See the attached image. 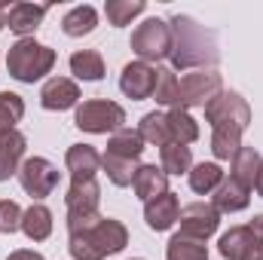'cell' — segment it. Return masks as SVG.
<instances>
[{"label": "cell", "instance_id": "obj_10", "mask_svg": "<svg viewBox=\"0 0 263 260\" xmlns=\"http://www.w3.org/2000/svg\"><path fill=\"white\" fill-rule=\"evenodd\" d=\"M178 224H181V236H190V239H199V242H208L217 227H220V211L211 205V202H190L181 208L178 214Z\"/></svg>", "mask_w": 263, "mask_h": 260}, {"label": "cell", "instance_id": "obj_17", "mask_svg": "<svg viewBox=\"0 0 263 260\" xmlns=\"http://www.w3.org/2000/svg\"><path fill=\"white\" fill-rule=\"evenodd\" d=\"M25 150H28V138L18 129L9 132V135H0V184L9 181L12 175H18L22 162L28 159Z\"/></svg>", "mask_w": 263, "mask_h": 260}, {"label": "cell", "instance_id": "obj_29", "mask_svg": "<svg viewBox=\"0 0 263 260\" xmlns=\"http://www.w3.org/2000/svg\"><path fill=\"white\" fill-rule=\"evenodd\" d=\"M165 260H208V245L199 239L175 233L165 245Z\"/></svg>", "mask_w": 263, "mask_h": 260}, {"label": "cell", "instance_id": "obj_9", "mask_svg": "<svg viewBox=\"0 0 263 260\" xmlns=\"http://www.w3.org/2000/svg\"><path fill=\"white\" fill-rule=\"evenodd\" d=\"M18 184H22V190L31 196V199H46V196L55 193V187H59V169L46 159V156H28L25 162H22V169H18Z\"/></svg>", "mask_w": 263, "mask_h": 260}, {"label": "cell", "instance_id": "obj_15", "mask_svg": "<svg viewBox=\"0 0 263 260\" xmlns=\"http://www.w3.org/2000/svg\"><path fill=\"white\" fill-rule=\"evenodd\" d=\"M211 205L220 211V214H236V211H245L251 205V187H245L242 181H236L233 175H223L220 187L211 193Z\"/></svg>", "mask_w": 263, "mask_h": 260}, {"label": "cell", "instance_id": "obj_31", "mask_svg": "<svg viewBox=\"0 0 263 260\" xmlns=\"http://www.w3.org/2000/svg\"><path fill=\"white\" fill-rule=\"evenodd\" d=\"M144 12H147L144 0H107L104 3V15H107V22L114 28H126L138 15H144Z\"/></svg>", "mask_w": 263, "mask_h": 260}, {"label": "cell", "instance_id": "obj_37", "mask_svg": "<svg viewBox=\"0 0 263 260\" xmlns=\"http://www.w3.org/2000/svg\"><path fill=\"white\" fill-rule=\"evenodd\" d=\"M6 260H43V254L34 251V248H18V251H12Z\"/></svg>", "mask_w": 263, "mask_h": 260}, {"label": "cell", "instance_id": "obj_12", "mask_svg": "<svg viewBox=\"0 0 263 260\" xmlns=\"http://www.w3.org/2000/svg\"><path fill=\"white\" fill-rule=\"evenodd\" d=\"M40 104L43 110H70L80 104V86L70 77H49L40 86Z\"/></svg>", "mask_w": 263, "mask_h": 260}, {"label": "cell", "instance_id": "obj_35", "mask_svg": "<svg viewBox=\"0 0 263 260\" xmlns=\"http://www.w3.org/2000/svg\"><path fill=\"white\" fill-rule=\"evenodd\" d=\"M15 230H22V208L12 199H0V233L12 236Z\"/></svg>", "mask_w": 263, "mask_h": 260}, {"label": "cell", "instance_id": "obj_14", "mask_svg": "<svg viewBox=\"0 0 263 260\" xmlns=\"http://www.w3.org/2000/svg\"><path fill=\"white\" fill-rule=\"evenodd\" d=\"M49 12V3H12L9 12H6V28L25 40V37H34V31L40 28V22L46 18Z\"/></svg>", "mask_w": 263, "mask_h": 260}, {"label": "cell", "instance_id": "obj_27", "mask_svg": "<svg viewBox=\"0 0 263 260\" xmlns=\"http://www.w3.org/2000/svg\"><path fill=\"white\" fill-rule=\"evenodd\" d=\"M107 153H114V156H123V159H141V153H144V138L138 135V129H120L114 132L110 138H107Z\"/></svg>", "mask_w": 263, "mask_h": 260}, {"label": "cell", "instance_id": "obj_36", "mask_svg": "<svg viewBox=\"0 0 263 260\" xmlns=\"http://www.w3.org/2000/svg\"><path fill=\"white\" fill-rule=\"evenodd\" d=\"M248 230H251V242H248L242 260H263V214H254Z\"/></svg>", "mask_w": 263, "mask_h": 260}, {"label": "cell", "instance_id": "obj_4", "mask_svg": "<svg viewBox=\"0 0 263 260\" xmlns=\"http://www.w3.org/2000/svg\"><path fill=\"white\" fill-rule=\"evenodd\" d=\"M73 126L80 132H89V135H114V132L126 129V110L117 101L89 98V101L77 104Z\"/></svg>", "mask_w": 263, "mask_h": 260}, {"label": "cell", "instance_id": "obj_20", "mask_svg": "<svg viewBox=\"0 0 263 260\" xmlns=\"http://www.w3.org/2000/svg\"><path fill=\"white\" fill-rule=\"evenodd\" d=\"M70 73L83 83H98V80H104L107 67H104V59L98 49H77L70 55Z\"/></svg>", "mask_w": 263, "mask_h": 260}, {"label": "cell", "instance_id": "obj_13", "mask_svg": "<svg viewBox=\"0 0 263 260\" xmlns=\"http://www.w3.org/2000/svg\"><path fill=\"white\" fill-rule=\"evenodd\" d=\"M178 214H181V199L172 193H162L150 202H144V224L153 230V233H165L178 224Z\"/></svg>", "mask_w": 263, "mask_h": 260}, {"label": "cell", "instance_id": "obj_28", "mask_svg": "<svg viewBox=\"0 0 263 260\" xmlns=\"http://www.w3.org/2000/svg\"><path fill=\"white\" fill-rule=\"evenodd\" d=\"M153 101L162 107H178L181 104V86H178V73L172 67H156V89H153Z\"/></svg>", "mask_w": 263, "mask_h": 260}, {"label": "cell", "instance_id": "obj_32", "mask_svg": "<svg viewBox=\"0 0 263 260\" xmlns=\"http://www.w3.org/2000/svg\"><path fill=\"white\" fill-rule=\"evenodd\" d=\"M248 242H251V230H248V224H239V227H230V230L220 236L217 251H220L223 260H242Z\"/></svg>", "mask_w": 263, "mask_h": 260}, {"label": "cell", "instance_id": "obj_2", "mask_svg": "<svg viewBox=\"0 0 263 260\" xmlns=\"http://www.w3.org/2000/svg\"><path fill=\"white\" fill-rule=\"evenodd\" d=\"M129 245V230L117 217H95L77 230H67V254L73 260H104Z\"/></svg>", "mask_w": 263, "mask_h": 260}, {"label": "cell", "instance_id": "obj_25", "mask_svg": "<svg viewBox=\"0 0 263 260\" xmlns=\"http://www.w3.org/2000/svg\"><path fill=\"white\" fill-rule=\"evenodd\" d=\"M260 162H263V156L257 153V147H245V144H242V150H239L236 159L230 162V175H233L236 181H242L245 187L254 190V178H257Z\"/></svg>", "mask_w": 263, "mask_h": 260}, {"label": "cell", "instance_id": "obj_16", "mask_svg": "<svg viewBox=\"0 0 263 260\" xmlns=\"http://www.w3.org/2000/svg\"><path fill=\"white\" fill-rule=\"evenodd\" d=\"M65 165L70 181H92L101 172V153L92 144H70L65 153Z\"/></svg>", "mask_w": 263, "mask_h": 260}, {"label": "cell", "instance_id": "obj_7", "mask_svg": "<svg viewBox=\"0 0 263 260\" xmlns=\"http://www.w3.org/2000/svg\"><path fill=\"white\" fill-rule=\"evenodd\" d=\"M181 86V104L184 110L205 107L217 92H223V77L217 73V67H202V70H187L184 77H178Z\"/></svg>", "mask_w": 263, "mask_h": 260}, {"label": "cell", "instance_id": "obj_34", "mask_svg": "<svg viewBox=\"0 0 263 260\" xmlns=\"http://www.w3.org/2000/svg\"><path fill=\"white\" fill-rule=\"evenodd\" d=\"M25 117V101L15 92H0V135L15 132V126Z\"/></svg>", "mask_w": 263, "mask_h": 260}, {"label": "cell", "instance_id": "obj_30", "mask_svg": "<svg viewBox=\"0 0 263 260\" xmlns=\"http://www.w3.org/2000/svg\"><path fill=\"white\" fill-rule=\"evenodd\" d=\"M101 172L107 175V181L114 187H132L138 162L135 159H123V156H114V153H104L101 156Z\"/></svg>", "mask_w": 263, "mask_h": 260}, {"label": "cell", "instance_id": "obj_33", "mask_svg": "<svg viewBox=\"0 0 263 260\" xmlns=\"http://www.w3.org/2000/svg\"><path fill=\"white\" fill-rule=\"evenodd\" d=\"M242 150V132L236 129H211V153L217 162H233Z\"/></svg>", "mask_w": 263, "mask_h": 260}, {"label": "cell", "instance_id": "obj_6", "mask_svg": "<svg viewBox=\"0 0 263 260\" xmlns=\"http://www.w3.org/2000/svg\"><path fill=\"white\" fill-rule=\"evenodd\" d=\"M205 123L211 129H236L245 132L251 126V107L239 92H217L208 104H205Z\"/></svg>", "mask_w": 263, "mask_h": 260}, {"label": "cell", "instance_id": "obj_23", "mask_svg": "<svg viewBox=\"0 0 263 260\" xmlns=\"http://www.w3.org/2000/svg\"><path fill=\"white\" fill-rule=\"evenodd\" d=\"M165 117H168L172 144H184V147H190L193 141H199V123L193 120L190 110H184V107H172Z\"/></svg>", "mask_w": 263, "mask_h": 260}, {"label": "cell", "instance_id": "obj_1", "mask_svg": "<svg viewBox=\"0 0 263 260\" xmlns=\"http://www.w3.org/2000/svg\"><path fill=\"white\" fill-rule=\"evenodd\" d=\"M172 28V70H202V67H214L220 52H217V37L214 31H208L205 25H199L193 15H172L168 18Z\"/></svg>", "mask_w": 263, "mask_h": 260}, {"label": "cell", "instance_id": "obj_22", "mask_svg": "<svg viewBox=\"0 0 263 260\" xmlns=\"http://www.w3.org/2000/svg\"><path fill=\"white\" fill-rule=\"evenodd\" d=\"M138 135L144 138V144H153V147H165V144H172V132H168V117L162 114V110H150V114H144L141 117V123H138Z\"/></svg>", "mask_w": 263, "mask_h": 260}, {"label": "cell", "instance_id": "obj_24", "mask_svg": "<svg viewBox=\"0 0 263 260\" xmlns=\"http://www.w3.org/2000/svg\"><path fill=\"white\" fill-rule=\"evenodd\" d=\"M223 169L217 165V162H199V165H193L190 169V190L199 196H211L217 187H220V181H223Z\"/></svg>", "mask_w": 263, "mask_h": 260}, {"label": "cell", "instance_id": "obj_19", "mask_svg": "<svg viewBox=\"0 0 263 260\" xmlns=\"http://www.w3.org/2000/svg\"><path fill=\"white\" fill-rule=\"evenodd\" d=\"M22 233L31 242H46L52 236V211L43 202H34L31 208L22 211Z\"/></svg>", "mask_w": 263, "mask_h": 260}, {"label": "cell", "instance_id": "obj_5", "mask_svg": "<svg viewBox=\"0 0 263 260\" xmlns=\"http://www.w3.org/2000/svg\"><path fill=\"white\" fill-rule=\"evenodd\" d=\"M132 52L138 55V62H162L172 55V28L165 18H144L135 31H132Z\"/></svg>", "mask_w": 263, "mask_h": 260}, {"label": "cell", "instance_id": "obj_8", "mask_svg": "<svg viewBox=\"0 0 263 260\" xmlns=\"http://www.w3.org/2000/svg\"><path fill=\"white\" fill-rule=\"evenodd\" d=\"M98 205H101V187L98 181H70V190L65 196L67 208V230H77L89 220L98 217Z\"/></svg>", "mask_w": 263, "mask_h": 260}, {"label": "cell", "instance_id": "obj_11", "mask_svg": "<svg viewBox=\"0 0 263 260\" xmlns=\"http://www.w3.org/2000/svg\"><path fill=\"white\" fill-rule=\"evenodd\" d=\"M153 89H156V67L147 65V62H129L120 73V92L132 98V101H144V98H153Z\"/></svg>", "mask_w": 263, "mask_h": 260}, {"label": "cell", "instance_id": "obj_40", "mask_svg": "<svg viewBox=\"0 0 263 260\" xmlns=\"http://www.w3.org/2000/svg\"><path fill=\"white\" fill-rule=\"evenodd\" d=\"M132 260H144V257H132Z\"/></svg>", "mask_w": 263, "mask_h": 260}, {"label": "cell", "instance_id": "obj_18", "mask_svg": "<svg viewBox=\"0 0 263 260\" xmlns=\"http://www.w3.org/2000/svg\"><path fill=\"white\" fill-rule=\"evenodd\" d=\"M132 190H135V196L141 202H150L156 196L168 193V175L159 165H138L135 181H132Z\"/></svg>", "mask_w": 263, "mask_h": 260}, {"label": "cell", "instance_id": "obj_26", "mask_svg": "<svg viewBox=\"0 0 263 260\" xmlns=\"http://www.w3.org/2000/svg\"><path fill=\"white\" fill-rule=\"evenodd\" d=\"M159 169L165 175H190L193 169V150L184 144H165L159 150Z\"/></svg>", "mask_w": 263, "mask_h": 260}, {"label": "cell", "instance_id": "obj_38", "mask_svg": "<svg viewBox=\"0 0 263 260\" xmlns=\"http://www.w3.org/2000/svg\"><path fill=\"white\" fill-rule=\"evenodd\" d=\"M9 6H12L9 0H0V31L6 28V12H9Z\"/></svg>", "mask_w": 263, "mask_h": 260}, {"label": "cell", "instance_id": "obj_21", "mask_svg": "<svg viewBox=\"0 0 263 260\" xmlns=\"http://www.w3.org/2000/svg\"><path fill=\"white\" fill-rule=\"evenodd\" d=\"M98 28V9L89 6V3H80L73 9H67L62 15V31L67 37H86Z\"/></svg>", "mask_w": 263, "mask_h": 260}, {"label": "cell", "instance_id": "obj_3", "mask_svg": "<svg viewBox=\"0 0 263 260\" xmlns=\"http://www.w3.org/2000/svg\"><path fill=\"white\" fill-rule=\"evenodd\" d=\"M55 49L34 40V37H25V40H15L6 52V70L12 80L18 83H37L43 80L46 73H52L55 67Z\"/></svg>", "mask_w": 263, "mask_h": 260}, {"label": "cell", "instance_id": "obj_39", "mask_svg": "<svg viewBox=\"0 0 263 260\" xmlns=\"http://www.w3.org/2000/svg\"><path fill=\"white\" fill-rule=\"evenodd\" d=\"M254 190H257V196L263 199V162H260V169H257V178H254Z\"/></svg>", "mask_w": 263, "mask_h": 260}]
</instances>
